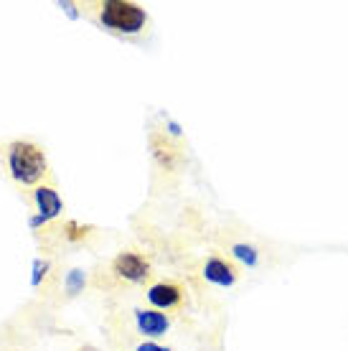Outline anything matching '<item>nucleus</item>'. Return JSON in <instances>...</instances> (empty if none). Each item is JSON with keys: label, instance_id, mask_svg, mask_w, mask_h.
<instances>
[{"label": "nucleus", "instance_id": "39448f33", "mask_svg": "<svg viewBox=\"0 0 348 351\" xmlns=\"http://www.w3.org/2000/svg\"><path fill=\"white\" fill-rule=\"evenodd\" d=\"M203 280L211 282V285H219V288H232L236 282V270L234 265L221 260V257H209L206 265H203Z\"/></svg>", "mask_w": 348, "mask_h": 351}, {"label": "nucleus", "instance_id": "f257e3e1", "mask_svg": "<svg viewBox=\"0 0 348 351\" xmlns=\"http://www.w3.org/2000/svg\"><path fill=\"white\" fill-rule=\"evenodd\" d=\"M8 166L10 176L18 184L23 186H36L46 176V156L44 150L36 143L28 141H16L8 145Z\"/></svg>", "mask_w": 348, "mask_h": 351}, {"label": "nucleus", "instance_id": "7ed1b4c3", "mask_svg": "<svg viewBox=\"0 0 348 351\" xmlns=\"http://www.w3.org/2000/svg\"><path fill=\"white\" fill-rule=\"evenodd\" d=\"M112 270L127 282H142L150 275V263L138 252H120L114 257Z\"/></svg>", "mask_w": 348, "mask_h": 351}, {"label": "nucleus", "instance_id": "423d86ee", "mask_svg": "<svg viewBox=\"0 0 348 351\" xmlns=\"http://www.w3.org/2000/svg\"><path fill=\"white\" fill-rule=\"evenodd\" d=\"M148 300L156 311H168V308H175L183 300V288L175 282H156L148 290Z\"/></svg>", "mask_w": 348, "mask_h": 351}, {"label": "nucleus", "instance_id": "f03ea898", "mask_svg": "<svg viewBox=\"0 0 348 351\" xmlns=\"http://www.w3.org/2000/svg\"><path fill=\"white\" fill-rule=\"evenodd\" d=\"M99 21H102V26L114 31V34H140L148 23V13H145V8H140L138 3L107 0V3H102Z\"/></svg>", "mask_w": 348, "mask_h": 351}, {"label": "nucleus", "instance_id": "0eeeda50", "mask_svg": "<svg viewBox=\"0 0 348 351\" xmlns=\"http://www.w3.org/2000/svg\"><path fill=\"white\" fill-rule=\"evenodd\" d=\"M34 199H36V206H38V214L44 217L46 221L56 219L64 209V202H61V196L53 191L51 186H38L34 191Z\"/></svg>", "mask_w": 348, "mask_h": 351}, {"label": "nucleus", "instance_id": "9d476101", "mask_svg": "<svg viewBox=\"0 0 348 351\" xmlns=\"http://www.w3.org/2000/svg\"><path fill=\"white\" fill-rule=\"evenodd\" d=\"M46 272H49V260H41V257H36L34 260V275H31V285L38 288L41 280L46 278Z\"/></svg>", "mask_w": 348, "mask_h": 351}, {"label": "nucleus", "instance_id": "ddd939ff", "mask_svg": "<svg viewBox=\"0 0 348 351\" xmlns=\"http://www.w3.org/2000/svg\"><path fill=\"white\" fill-rule=\"evenodd\" d=\"M59 8H61V10H66V16H69L71 21H74V18H79L77 5H74V3H69V0H61V3H59Z\"/></svg>", "mask_w": 348, "mask_h": 351}, {"label": "nucleus", "instance_id": "2eb2a0df", "mask_svg": "<svg viewBox=\"0 0 348 351\" xmlns=\"http://www.w3.org/2000/svg\"><path fill=\"white\" fill-rule=\"evenodd\" d=\"M41 224H46V219L41 217V214H36V217H31V219H28V227H31V229H38Z\"/></svg>", "mask_w": 348, "mask_h": 351}, {"label": "nucleus", "instance_id": "f8f14e48", "mask_svg": "<svg viewBox=\"0 0 348 351\" xmlns=\"http://www.w3.org/2000/svg\"><path fill=\"white\" fill-rule=\"evenodd\" d=\"M135 351H171L168 346H160V343L156 341H142Z\"/></svg>", "mask_w": 348, "mask_h": 351}, {"label": "nucleus", "instance_id": "4468645a", "mask_svg": "<svg viewBox=\"0 0 348 351\" xmlns=\"http://www.w3.org/2000/svg\"><path fill=\"white\" fill-rule=\"evenodd\" d=\"M166 128H168V132H171V135H173V138H181V135H183L181 125L175 123V120H166Z\"/></svg>", "mask_w": 348, "mask_h": 351}, {"label": "nucleus", "instance_id": "9b49d317", "mask_svg": "<svg viewBox=\"0 0 348 351\" xmlns=\"http://www.w3.org/2000/svg\"><path fill=\"white\" fill-rule=\"evenodd\" d=\"M66 229H69V232H66V237L69 239H82L84 234H87V227H79L77 221H69Z\"/></svg>", "mask_w": 348, "mask_h": 351}, {"label": "nucleus", "instance_id": "20e7f679", "mask_svg": "<svg viewBox=\"0 0 348 351\" xmlns=\"http://www.w3.org/2000/svg\"><path fill=\"white\" fill-rule=\"evenodd\" d=\"M135 326H138V331L145 339H160V336L168 334V328H171V318L166 316V313H160V311H156V308H138L135 311Z\"/></svg>", "mask_w": 348, "mask_h": 351}, {"label": "nucleus", "instance_id": "1a4fd4ad", "mask_svg": "<svg viewBox=\"0 0 348 351\" xmlns=\"http://www.w3.org/2000/svg\"><path fill=\"white\" fill-rule=\"evenodd\" d=\"M84 285H87V275H84V270H79V267L69 270L66 280H64V288H66V293H69V295H79V293L84 290Z\"/></svg>", "mask_w": 348, "mask_h": 351}, {"label": "nucleus", "instance_id": "6e6552de", "mask_svg": "<svg viewBox=\"0 0 348 351\" xmlns=\"http://www.w3.org/2000/svg\"><path fill=\"white\" fill-rule=\"evenodd\" d=\"M232 255H234L242 265H247V267H257V263H260V252H257V247L247 245V242H236V245L232 247Z\"/></svg>", "mask_w": 348, "mask_h": 351}]
</instances>
